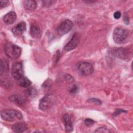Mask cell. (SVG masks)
<instances>
[{
    "label": "cell",
    "mask_w": 133,
    "mask_h": 133,
    "mask_svg": "<svg viewBox=\"0 0 133 133\" xmlns=\"http://www.w3.org/2000/svg\"><path fill=\"white\" fill-rule=\"evenodd\" d=\"M129 35V31L126 29L122 27H117L113 33L114 41L117 44H122L125 42Z\"/></svg>",
    "instance_id": "1"
},
{
    "label": "cell",
    "mask_w": 133,
    "mask_h": 133,
    "mask_svg": "<svg viewBox=\"0 0 133 133\" xmlns=\"http://www.w3.org/2000/svg\"><path fill=\"white\" fill-rule=\"evenodd\" d=\"M1 116L3 119L11 122L16 119H21L22 118V115L19 112L11 109H5L1 111Z\"/></svg>",
    "instance_id": "2"
},
{
    "label": "cell",
    "mask_w": 133,
    "mask_h": 133,
    "mask_svg": "<svg viewBox=\"0 0 133 133\" xmlns=\"http://www.w3.org/2000/svg\"><path fill=\"white\" fill-rule=\"evenodd\" d=\"M6 55L10 58H18L21 55V49L20 47L10 43H7L4 48Z\"/></svg>",
    "instance_id": "3"
},
{
    "label": "cell",
    "mask_w": 133,
    "mask_h": 133,
    "mask_svg": "<svg viewBox=\"0 0 133 133\" xmlns=\"http://www.w3.org/2000/svg\"><path fill=\"white\" fill-rule=\"evenodd\" d=\"M76 69L79 74L87 76L91 74L94 72L92 65L87 62H79L76 64Z\"/></svg>",
    "instance_id": "4"
},
{
    "label": "cell",
    "mask_w": 133,
    "mask_h": 133,
    "mask_svg": "<svg viewBox=\"0 0 133 133\" xmlns=\"http://www.w3.org/2000/svg\"><path fill=\"white\" fill-rule=\"evenodd\" d=\"M73 26V23L70 20H65L62 21L58 26L57 32L58 35L62 36L68 33L71 30Z\"/></svg>",
    "instance_id": "5"
},
{
    "label": "cell",
    "mask_w": 133,
    "mask_h": 133,
    "mask_svg": "<svg viewBox=\"0 0 133 133\" xmlns=\"http://www.w3.org/2000/svg\"><path fill=\"white\" fill-rule=\"evenodd\" d=\"M11 74L14 78L18 79L23 76L24 72L23 65L21 62H17L15 63L12 66Z\"/></svg>",
    "instance_id": "6"
},
{
    "label": "cell",
    "mask_w": 133,
    "mask_h": 133,
    "mask_svg": "<svg viewBox=\"0 0 133 133\" xmlns=\"http://www.w3.org/2000/svg\"><path fill=\"white\" fill-rule=\"evenodd\" d=\"M79 38L77 34H74L71 39L64 46L63 49L66 51H71L75 48L79 44Z\"/></svg>",
    "instance_id": "7"
},
{
    "label": "cell",
    "mask_w": 133,
    "mask_h": 133,
    "mask_svg": "<svg viewBox=\"0 0 133 133\" xmlns=\"http://www.w3.org/2000/svg\"><path fill=\"white\" fill-rule=\"evenodd\" d=\"M52 97L50 95H47L41 99L39 104V108L43 111L48 109L52 104Z\"/></svg>",
    "instance_id": "8"
},
{
    "label": "cell",
    "mask_w": 133,
    "mask_h": 133,
    "mask_svg": "<svg viewBox=\"0 0 133 133\" xmlns=\"http://www.w3.org/2000/svg\"><path fill=\"white\" fill-rule=\"evenodd\" d=\"M26 30V25L23 21L18 23L12 29V32L14 35L19 36L21 35Z\"/></svg>",
    "instance_id": "9"
},
{
    "label": "cell",
    "mask_w": 133,
    "mask_h": 133,
    "mask_svg": "<svg viewBox=\"0 0 133 133\" xmlns=\"http://www.w3.org/2000/svg\"><path fill=\"white\" fill-rule=\"evenodd\" d=\"M63 122L65 127V129L66 132H70L72 131L73 127V124L69 115L67 114H65L63 116Z\"/></svg>",
    "instance_id": "10"
},
{
    "label": "cell",
    "mask_w": 133,
    "mask_h": 133,
    "mask_svg": "<svg viewBox=\"0 0 133 133\" xmlns=\"http://www.w3.org/2000/svg\"><path fill=\"white\" fill-rule=\"evenodd\" d=\"M30 34L34 38H39L41 36L42 32L39 26L36 24H32L30 28Z\"/></svg>",
    "instance_id": "11"
},
{
    "label": "cell",
    "mask_w": 133,
    "mask_h": 133,
    "mask_svg": "<svg viewBox=\"0 0 133 133\" xmlns=\"http://www.w3.org/2000/svg\"><path fill=\"white\" fill-rule=\"evenodd\" d=\"M9 100L19 105H23L25 103V99L20 95H13L9 97Z\"/></svg>",
    "instance_id": "12"
},
{
    "label": "cell",
    "mask_w": 133,
    "mask_h": 133,
    "mask_svg": "<svg viewBox=\"0 0 133 133\" xmlns=\"http://www.w3.org/2000/svg\"><path fill=\"white\" fill-rule=\"evenodd\" d=\"M16 17L17 16L16 13L14 11H10L4 16L3 18V20L6 24H11L15 21Z\"/></svg>",
    "instance_id": "13"
},
{
    "label": "cell",
    "mask_w": 133,
    "mask_h": 133,
    "mask_svg": "<svg viewBox=\"0 0 133 133\" xmlns=\"http://www.w3.org/2000/svg\"><path fill=\"white\" fill-rule=\"evenodd\" d=\"M27 129L26 125L23 122H18L14 124L12 129L16 132H22Z\"/></svg>",
    "instance_id": "14"
},
{
    "label": "cell",
    "mask_w": 133,
    "mask_h": 133,
    "mask_svg": "<svg viewBox=\"0 0 133 133\" xmlns=\"http://www.w3.org/2000/svg\"><path fill=\"white\" fill-rule=\"evenodd\" d=\"M23 5L24 8L28 10H34V9H35L37 6L36 2L35 1L31 0L23 1Z\"/></svg>",
    "instance_id": "15"
},
{
    "label": "cell",
    "mask_w": 133,
    "mask_h": 133,
    "mask_svg": "<svg viewBox=\"0 0 133 133\" xmlns=\"http://www.w3.org/2000/svg\"><path fill=\"white\" fill-rule=\"evenodd\" d=\"M128 52L127 50V49L123 48L117 49V50L114 52V55L119 58L120 59H125L127 58L128 56Z\"/></svg>",
    "instance_id": "16"
},
{
    "label": "cell",
    "mask_w": 133,
    "mask_h": 133,
    "mask_svg": "<svg viewBox=\"0 0 133 133\" xmlns=\"http://www.w3.org/2000/svg\"><path fill=\"white\" fill-rule=\"evenodd\" d=\"M17 80L19 86L22 87H29L31 85V82L24 76L20 77Z\"/></svg>",
    "instance_id": "17"
},
{
    "label": "cell",
    "mask_w": 133,
    "mask_h": 133,
    "mask_svg": "<svg viewBox=\"0 0 133 133\" xmlns=\"http://www.w3.org/2000/svg\"><path fill=\"white\" fill-rule=\"evenodd\" d=\"M9 64L7 60L5 59H1L0 65V74L2 75L4 72L7 71L8 70Z\"/></svg>",
    "instance_id": "18"
},
{
    "label": "cell",
    "mask_w": 133,
    "mask_h": 133,
    "mask_svg": "<svg viewBox=\"0 0 133 133\" xmlns=\"http://www.w3.org/2000/svg\"><path fill=\"white\" fill-rule=\"evenodd\" d=\"M37 94L36 90L34 88H30L26 90L25 94L26 96L28 98H33V97L35 96Z\"/></svg>",
    "instance_id": "19"
},
{
    "label": "cell",
    "mask_w": 133,
    "mask_h": 133,
    "mask_svg": "<svg viewBox=\"0 0 133 133\" xmlns=\"http://www.w3.org/2000/svg\"><path fill=\"white\" fill-rule=\"evenodd\" d=\"M96 132H111L108 129L105 128V127H100L98 128L95 131Z\"/></svg>",
    "instance_id": "20"
},
{
    "label": "cell",
    "mask_w": 133,
    "mask_h": 133,
    "mask_svg": "<svg viewBox=\"0 0 133 133\" xmlns=\"http://www.w3.org/2000/svg\"><path fill=\"white\" fill-rule=\"evenodd\" d=\"M88 102H91V103H94L95 104H97V105H99L101 104V101L100 100H99L98 99H96V98H91V99H89L88 100Z\"/></svg>",
    "instance_id": "21"
},
{
    "label": "cell",
    "mask_w": 133,
    "mask_h": 133,
    "mask_svg": "<svg viewBox=\"0 0 133 133\" xmlns=\"http://www.w3.org/2000/svg\"><path fill=\"white\" fill-rule=\"evenodd\" d=\"M85 123L87 126H91L93 125V124L95 123V122L90 118H86L85 119Z\"/></svg>",
    "instance_id": "22"
},
{
    "label": "cell",
    "mask_w": 133,
    "mask_h": 133,
    "mask_svg": "<svg viewBox=\"0 0 133 133\" xmlns=\"http://www.w3.org/2000/svg\"><path fill=\"white\" fill-rule=\"evenodd\" d=\"M123 20H124V23H125L127 25V24H129V18L128 15H127L126 13L125 14H124Z\"/></svg>",
    "instance_id": "23"
},
{
    "label": "cell",
    "mask_w": 133,
    "mask_h": 133,
    "mask_svg": "<svg viewBox=\"0 0 133 133\" xmlns=\"http://www.w3.org/2000/svg\"><path fill=\"white\" fill-rule=\"evenodd\" d=\"M9 2L8 1H1L0 6L1 7H5L8 5Z\"/></svg>",
    "instance_id": "24"
},
{
    "label": "cell",
    "mask_w": 133,
    "mask_h": 133,
    "mask_svg": "<svg viewBox=\"0 0 133 133\" xmlns=\"http://www.w3.org/2000/svg\"><path fill=\"white\" fill-rule=\"evenodd\" d=\"M65 79L66 81L68 82H73V81H74L73 78L71 75H69V74H67V75L65 76Z\"/></svg>",
    "instance_id": "25"
},
{
    "label": "cell",
    "mask_w": 133,
    "mask_h": 133,
    "mask_svg": "<svg viewBox=\"0 0 133 133\" xmlns=\"http://www.w3.org/2000/svg\"><path fill=\"white\" fill-rule=\"evenodd\" d=\"M121 14L119 11H116L114 14V17L115 19H119L120 17H121Z\"/></svg>",
    "instance_id": "26"
},
{
    "label": "cell",
    "mask_w": 133,
    "mask_h": 133,
    "mask_svg": "<svg viewBox=\"0 0 133 133\" xmlns=\"http://www.w3.org/2000/svg\"><path fill=\"white\" fill-rule=\"evenodd\" d=\"M77 91V87L76 85H74L72 86L71 89H70V92L72 94L75 93Z\"/></svg>",
    "instance_id": "27"
}]
</instances>
